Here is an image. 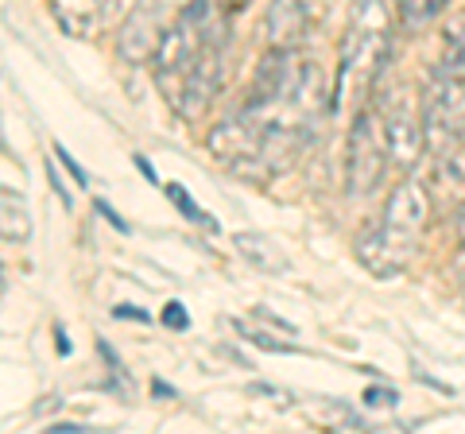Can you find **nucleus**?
<instances>
[{"label": "nucleus", "mask_w": 465, "mask_h": 434, "mask_svg": "<svg viewBox=\"0 0 465 434\" xmlns=\"http://www.w3.org/2000/svg\"><path fill=\"white\" fill-rule=\"evenodd\" d=\"M427 222H430L427 186L419 179H403L396 191H391L384 213L357 237L361 268L376 280H391V276H400V271H407L419 252V244H423Z\"/></svg>", "instance_id": "7ed1b4c3"}, {"label": "nucleus", "mask_w": 465, "mask_h": 434, "mask_svg": "<svg viewBox=\"0 0 465 434\" xmlns=\"http://www.w3.org/2000/svg\"><path fill=\"white\" fill-rule=\"evenodd\" d=\"M391 54V8L388 0H357L349 32L341 39V59L338 78L330 90V113L345 117V113L365 109L372 85L381 82V70Z\"/></svg>", "instance_id": "f03ea898"}, {"label": "nucleus", "mask_w": 465, "mask_h": 434, "mask_svg": "<svg viewBox=\"0 0 465 434\" xmlns=\"http://www.w3.org/2000/svg\"><path fill=\"white\" fill-rule=\"evenodd\" d=\"M232 249L249 260L252 268L264 271V276H287V268H291V260H287V252L280 249V244H275L272 237H264V233H252V229H244V233L232 237Z\"/></svg>", "instance_id": "6e6552de"}, {"label": "nucleus", "mask_w": 465, "mask_h": 434, "mask_svg": "<svg viewBox=\"0 0 465 434\" xmlns=\"http://www.w3.org/2000/svg\"><path fill=\"white\" fill-rule=\"evenodd\" d=\"M191 0H136L121 20V35H116V51L128 63H148L155 59L159 43L171 32V24L179 20V12Z\"/></svg>", "instance_id": "39448f33"}, {"label": "nucleus", "mask_w": 465, "mask_h": 434, "mask_svg": "<svg viewBox=\"0 0 465 434\" xmlns=\"http://www.w3.org/2000/svg\"><path fill=\"white\" fill-rule=\"evenodd\" d=\"M163 322L171 330H191V314H186L183 302H167V307H163Z\"/></svg>", "instance_id": "4468645a"}, {"label": "nucleus", "mask_w": 465, "mask_h": 434, "mask_svg": "<svg viewBox=\"0 0 465 434\" xmlns=\"http://www.w3.org/2000/svg\"><path fill=\"white\" fill-rule=\"evenodd\" d=\"M167 198L174 202V206H179V213L186 217V222H194V225H206V229H217V222H213V217H210L206 210H202L198 202H194L191 194H186L179 182H171V186H167Z\"/></svg>", "instance_id": "f8f14e48"}, {"label": "nucleus", "mask_w": 465, "mask_h": 434, "mask_svg": "<svg viewBox=\"0 0 465 434\" xmlns=\"http://www.w3.org/2000/svg\"><path fill=\"white\" fill-rule=\"evenodd\" d=\"M94 206H97V213H101V217H105V222H113L116 229H121V233H128V225L121 222V217H116V210L109 206V202H101V198H97V202H94Z\"/></svg>", "instance_id": "6ab92c4d"}, {"label": "nucleus", "mask_w": 465, "mask_h": 434, "mask_svg": "<svg viewBox=\"0 0 465 434\" xmlns=\"http://www.w3.org/2000/svg\"><path fill=\"white\" fill-rule=\"evenodd\" d=\"M136 167L143 171V179H148V182H159V179H155V167H152V163H148V159H143V155H136Z\"/></svg>", "instance_id": "aec40b11"}, {"label": "nucleus", "mask_w": 465, "mask_h": 434, "mask_svg": "<svg viewBox=\"0 0 465 434\" xmlns=\"http://www.w3.org/2000/svg\"><path fill=\"white\" fill-rule=\"evenodd\" d=\"M252 392H260V396H275V403H280V408H291V403H299L291 392H283V388H272V384H252Z\"/></svg>", "instance_id": "f3484780"}, {"label": "nucleus", "mask_w": 465, "mask_h": 434, "mask_svg": "<svg viewBox=\"0 0 465 434\" xmlns=\"http://www.w3.org/2000/svg\"><path fill=\"white\" fill-rule=\"evenodd\" d=\"M54 155H58V163H63V167L70 171V175H74V182H78V186H85V182H90V179H85V171L78 167V159H70V152L63 148V143H54Z\"/></svg>", "instance_id": "dca6fc26"}, {"label": "nucleus", "mask_w": 465, "mask_h": 434, "mask_svg": "<svg viewBox=\"0 0 465 434\" xmlns=\"http://www.w3.org/2000/svg\"><path fill=\"white\" fill-rule=\"evenodd\" d=\"M396 399H400L396 388H369V392H365V403H369V408H391Z\"/></svg>", "instance_id": "2eb2a0df"}, {"label": "nucleus", "mask_w": 465, "mask_h": 434, "mask_svg": "<svg viewBox=\"0 0 465 434\" xmlns=\"http://www.w3.org/2000/svg\"><path fill=\"white\" fill-rule=\"evenodd\" d=\"M330 109L326 82L299 47H272L244 105L206 136L210 155L249 182H272L299 163Z\"/></svg>", "instance_id": "f257e3e1"}, {"label": "nucleus", "mask_w": 465, "mask_h": 434, "mask_svg": "<svg viewBox=\"0 0 465 434\" xmlns=\"http://www.w3.org/2000/svg\"><path fill=\"white\" fill-rule=\"evenodd\" d=\"M232 326H237L241 334L256 345V350H268V353H295V345H291V341H275V334H268V330H252L249 322H232Z\"/></svg>", "instance_id": "ddd939ff"}, {"label": "nucleus", "mask_w": 465, "mask_h": 434, "mask_svg": "<svg viewBox=\"0 0 465 434\" xmlns=\"http://www.w3.org/2000/svg\"><path fill=\"white\" fill-rule=\"evenodd\" d=\"M391 163L388 155V133H384V113L381 105H365L353 117L349 128V148H345V194L365 198L381 186L384 171Z\"/></svg>", "instance_id": "20e7f679"}, {"label": "nucleus", "mask_w": 465, "mask_h": 434, "mask_svg": "<svg viewBox=\"0 0 465 434\" xmlns=\"http://www.w3.org/2000/svg\"><path fill=\"white\" fill-rule=\"evenodd\" d=\"M133 5H136V0H109V5H105V20H124Z\"/></svg>", "instance_id": "a211bd4d"}, {"label": "nucleus", "mask_w": 465, "mask_h": 434, "mask_svg": "<svg viewBox=\"0 0 465 434\" xmlns=\"http://www.w3.org/2000/svg\"><path fill=\"white\" fill-rule=\"evenodd\" d=\"M116 318H140V322H148V314L136 311V307H116Z\"/></svg>", "instance_id": "412c9836"}, {"label": "nucleus", "mask_w": 465, "mask_h": 434, "mask_svg": "<svg viewBox=\"0 0 465 434\" xmlns=\"http://www.w3.org/2000/svg\"><path fill=\"white\" fill-rule=\"evenodd\" d=\"M400 5V20L403 27H411V32H419V27H427L430 20H439L442 12L450 8V0H396Z\"/></svg>", "instance_id": "9b49d317"}, {"label": "nucleus", "mask_w": 465, "mask_h": 434, "mask_svg": "<svg viewBox=\"0 0 465 434\" xmlns=\"http://www.w3.org/2000/svg\"><path fill=\"white\" fill-rule=\"evenodd\" d=\"M381 113H384V133H388V155H391V163H396V167H411L415 159H419V152L427 148L423 109L411 101V94L400 90Z\"/></svg>", "instance_id": "423d86ee"}, {"label": "nucleus", "mask_w": 465, "mask_h": 434, "mask_svg": "<svg viewBox=\"0 0 465 434\" xmlns=\"http://www.w3.org/2000/svg\"><path fill=\"white\" fill-rule=\"evenodd\" d=\"M458 241L465 244V202H461V210H458Z\"/></svg>", "instance_id": "4be33fe9"}, {"label": "nucleus", "mask_w": 465, "mask_h": 434, "mask_svg": "<svg viewBox=\"0 0 465 434\" xmlns=\"http://www.w3.org/2000/svg\"><path fill=\"white\" fill-rule=\"evenodd\" d=\"M318 0H272L268 5V43L272 47H295L314 24Z\"/></svg>", "instance_id": "0eeeda50"}, {"label": "nucleus", "mask_w": 465, "mask_h": 434, "mask_svg": "<svg viewBox=\"0 0 465 434\" xmlns=\"http://www.w3.org/2000/svg\"><path fill=\"white\" fill-rule=\"evenodd\" d=\"M105 5L109 0H51L54 16L66 32H85V27H94L97 20H105Z\"/></svg>", "instance_id": "9d476101"}, {"label": "nucleus", "mask_w": 465, "mask_h": 434, "mask_svg": "<svg viewBox=\"0 0 465 434\" xmlns=\"http://www.w3.org/2000/svg\"><path fill=\"white\" fill-rule=\"evenodd\" d=\"M434 74L446 82H461L465 85V16L454 20L442 35V59L434 66Z\"/></svg>", "instance_id": "1a4fd4ad"}]
</instances>
